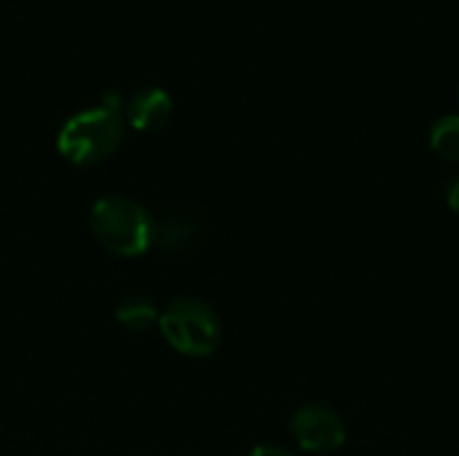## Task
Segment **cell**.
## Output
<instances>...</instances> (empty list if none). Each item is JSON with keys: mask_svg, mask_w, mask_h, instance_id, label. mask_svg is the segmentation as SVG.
<instances>
[{"mask_svg": "<svg viewBox=\"0 0 459 456\" xmlns=\"http://www.w3.org/2000/svg\"><path fill=\"white\" fill-rule=\"evenodd\" d=\"M444 191H446V202H449V207H452V210L459 215V175L446 183V188H444Z\"/></svg>", "mask_w": 459, "mask_h": 456, "instance_id": "9", "label": "cell"}, {"mask_svg": "<svg viewBox=\"0 0 459 456\" xmlns=\"http://www.w3.org/2000/svg\"><path fill=\"white\" fill-rule=\"evenodd\" d=\"M159 309L153 306V301L148 298H126L118 304L116 309V320L121 328H126L129 333H148L151 328H159Z\"/></svg>", "mask_w": 459, "mask_h": 456, "instance_id": "7", "label": "cell"}, {"mask_svg": "<svg viewBox=\"0 0 459 456\" xmlns=\"http://www.w3.org/2000/svg\"><path fill=\"white\" fill-rule=\"evenodd\" d=\"M126 132V116H124V99L121 94L110 91L102 97L97 108L78 110L70 116L59 134H56V151L62 159H67L75 167H94L110 159Z\"/></svg>", "mask_w": 459, "mask_h": 456, "instance_id": "1", "label": "cell"}, {"mask_svg": "<svg viewBox=\"0 0 459 456\" xmlns=\"http://www.w3.org/2000/svg\"><path fill=\"white\" fill-rule=\"evenodd\" d=\"M91 234L113 255L137 258L153 247L156 220L129 196H102L91 207Z\"/></svg>", "mask_w": 459, "mask_h": 456, "instance_id": "2", "label": "cell"}, {"mask_svg": "<svg viewBox=\"0 0 459 456\" xmlns=\"http://www.w3.org/2000/svg\"><path fill=\"white\" fill-rule=\"evenodd\" d=\"M250 456H293L288 454L285 449H280V446H258V449H253V454Z\"/></svg>", "mask_w": 459, "mask_h": 456, "instance_id": "10", "label": "cell"}, {"mask_svg": "<svg viewBox=\"0 0 459 456\" xmlns=\"http://www.w3.org/2000/svg\"><path fill=\"white\" fill-rule=\"evenodd\" d=\"M290 433H293V441L309 454L339 452L347 441V427L342 417L333 409L320 406V403H309L299 409L296 417L290 419Z\"/></svg>", "mask_w": 459, "mask_h": 456, "instance_id": "4", "label": "cell"}, {"mask_svg": "<svg viewBox=\"0 0 459 456\" xmlns=\"http://www.w3.org/2000/svg\"><path fill=\"white\" fill-rule=\"evenodd\" d=\"M172 110H175L172 97L159 86L140 89L124 102V116H126L129 126H134L137 132L164 129L172 118Z\"/></svg>", "mask_w": 459, "mask_h": 456, "instance_id": "5", "label": "cell"}, {"mask_svg": "<svg viewBox=\"0 0 459 456\" xmlns=\"http://www.w3.org/2000/svg\"><path fill=\"white\" fill-rule=\"evenodd\" d=\"M194 239H196V220H194V215H188L183 210H175L156 223L153 245L161 247L164 253H180Z\"/></svg>", "mask_w": 459, "mask_h": 456, "instance_id": "6", "label": "cell"}, {"mask_svg": "<svg viewBox=\"0 0 459 456\" xmlns=\"http://www.w3.org/2000/svg\"><path fill=\"white\" fill-rule=\"evenodd\" d=\"M430 148L444 159L459 164V116H444L430 132Z\"/></svg>", "mask_w": 459, "mask_h": 456, "instance_id": "8", "label": "cell"}, {"mask_svg": "<svg viewBox=\"0 0 459 456\" xmlns=\"http://www.w3.org/2000/svg\"><path fill=\"white\" fill-rule=\"evenodd\" d=\"M164 341L186 357H207L221 344V320L199 298H178L159 314Z\"/></svg>", "mask_w": 459, "mask_h": 456, "instance_id": "3", "label": "cell"}]
</instances>
